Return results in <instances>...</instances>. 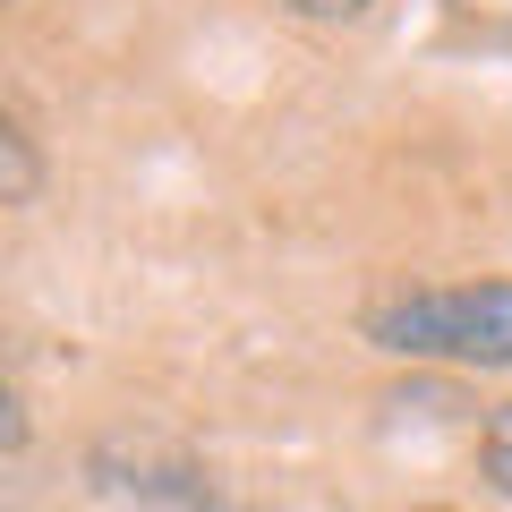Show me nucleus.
<instances>
[{
  "mask_svg": "<svg viewBox=\"0 0 512 512\" xmlns=\"http://www.w3.org/2000/svg\"><path fill=\"white\" fill-rule=\"evenodd\" d=\"M367 342L393 359H453V367H512V282L410 291L367 316Z\"/></svg>",
  "mask_w": 512,
  "mask_h": 512,
  "instance_id": "obj_1",
  "label": "nucleus"
},
{
  "mask_svg": "<svg viewBox=\"0 0 512 512\" xmlns=\"http://www.w3.org/2000/svg\"><path fill=\"white\" fill-rule=\"evenodd\" d=\"M35 188H43V154H35V137L0 111V205H26Z\"/></svg>",
  "mask_w": 512,
  "mask_h": 512,
  "instance_id": "obj_2",
  "label": "nucleus"
},
{
  "mask_svg": "<svg viewBox=\"0 0 512 512\" xmlns=\"http://www.w3.org/2000/svg\"><path fill=\"white\" fill-rule=\"evenodd\" d=\"M478 461H487V487L512 504V402L487 419V436H478Z\"/></svg>",
  "mask_w": 512,
  "mask_h": 512,
  "instance_id": "obj_3",
  "label": "nucleus"
},
{
  "mask_svg": "<svg viewBox=\"0 0 512 512\" xmlns=\"http://www.w3.org/2000/svg\"><path fill=\"white\" fill-rule=\"evenodd\" d=\"M35 436V419H26V393L9 376H0V453H18V444Z\"/></svg>",
  "mask_w": 512,
  "mask_h": 512,
  "instance_id": "obj_4",
  "label": "nucleus"
},
{
  "mask_svg": "<svg viewBox=\"0 0 512 512\" xmlns=\"http://www.w3.org/2000/svg\"><path fill=\"white\" fill-rule=\"evenodd\" d=\"M291 18H316V26H342V18H367L376 0H282Z\"/></svg>",
  "mask_w": 512,
  "mask_h": 512,
  "instance_id": "obj_5",
  "label": "nucleus"
},
{
  "mask_svg": "<svg viewBox=\"0 0 512 512\" xmlns=\"http://www.w3.org/2000/svg\"><path fill=\"white\" fill-rule=\"evenodd\" d=\"M0 9H9V0H0Z\"/></svg>",
  "mask_w": 512,
  "mask_h": 512,
  "instance_id": "obj_6",
  "label": "nucleus"
},
{
  "mask_svg": "<svg viewBox=\"0 0 512 512\" xmlns=\"http://www.w3.org/2000/svg\"><path fill=\"white\" fill-rule=\"evenodd\" d=\"M427 512H436V504H427Z\"/></svg>",
  "mask_w": 512,
  "mask_h": 512,
  "instance_id": "obj_7",
  "label": "nucleus"
}]
</instances>
